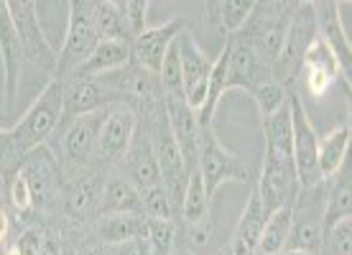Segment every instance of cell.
Instances as JSON below:
<instances>
[{
    "instance_id": "1",
    "label": "cell",
    "mask_w": 352,
    "mask_h": 255,
    "mask_svg": "<svg viewBox=\"0 0 352 255\" xmlns=\"http://www.w3.org/2000/svg\"><path fill=\"white\" fill-rule=\"evenodd\" d=\"M102 123V110L100 113L80 115L74 120H67L56 128L52 141L46 143L52 151L64 176H80L87 171H97V133Z\"/></svg>"
},
{
    "instance_id": "2",
    "label": "cell",
    "mask_w": 352,
    "mask_h": 255,
    "mask_svg": "<svg viewBox=\"0 0 352 255\" xmlns=\"http://www.w3.org/2000/svg\"><path fill=\"white\" fill-rule=\"evenodd\" d=\"M296 3L299 0H256L245 26L235 34V38L245 41L268 67H273L291 26Z\"/></svg>"
},
{
    "instance_id": "3",
    "label": "cell",
    "mask_w": 352,
    "mask_h": 255,
    "mask_svg": "<svg viewBox=\"0 0 352 255\" xmlns=\"http://www.w3.org/2000/svg\"><path fill=\"white\" fill-rule=\"evenodd\" d=\"M59 125H62V85L59 80H49L34 97L26 113L21 115V120L10 128L18 153L28 156L31 151L46 146Z\"/></svg>"
},
{
    "instance_id": "4",
    "label": "cell",
    "mask_w": 352,
    "mask_h": 255,
    "mask_svg": "<svg viewBox=\"0 0 352 255\" xmlns=\"http://www.w3.org/2000/svg\"><path fill=\"white\" fill-rule=\"evenodd\" d=\"M317 38V18H314V3H296L291 26L286 31V38L281 44V52L276 56V62L271 67V77L281 87L289 92H296V82L301 74V64H304V54H307L309 44Z\"/></svg>"
},
{
    "instance_id": "5",
    "label": "cell",
    "mask_w": 352,
    "mask_h": 255,
    "mask_svg": "<svg viewBox=\"0 0 352 255\" xmlns=\"http://www.w3.org/2000/svg\"><path fill=\"white\" fill-rule=\"evenodd\" d=\"M324 202L327 181L299 189L296 199L291 202V232L286 250L319 255L324 243Z\"/></svg>"
},
{
    "instance_id": "6",
    "label": "cell",
    "mask_w": 352,
    "mask_h": 255,
    "mask_svg": "<svg viewBox=\"0 0 352 255\" xmlns=\"http://www.w3.org/2000/svg\"><path fill=\"white\" fill-rule=\"evenodd\" d=\"M197 171L202 174L207 194L214 197L217 189L228 181H240V184H253V171L238 153L225 146L214 133V125L199 128V156H197Z\"/></svg>"
},
{
    "instance_id": "7",
    "label": "cell",
    "mask_w": 352,
    "mask_h": 255,
    "mask_svg": "<svg viewBox=\"0 0 352 255\" xmlns=\"http://www.w3.org/2000/svg\"><path fill=\"white\" fill-rule=\"evenodd\" d=\"M141 123L148 125L151 133V143H153V153H156V161H159V171H161V184L168 194V202L174 207V220L179 214V207H182V199H184V189L186 181H189V168L184 164V156L174 141V133L168 128L166 120V107L156 113L148 120H141Z\"/></svg>"
},
{
    "instance_id": "8",
    "label": "cell",
    "mask_w": 352,
    "mask_h": 255,
    "mask_svg": "<svg viewBox=\"0 0 352 255\" xmlns=\"http://www.w3.org/2000/svg\"><path fill=\"white\" fill-rule=\"evenodd\" d=\"M100 44V36L92 23V0H72L69 3V23L64 36L62 49L56 52V67L52 80H67L82 64L89 59Z\"/></svg>"
},
{
    "instance_id": "9",
    "label": "cell",
    "mask_w": 352,
    "mask_h": 255,
    "mask_svg": "<svg viewBox=\"0 0 352 255\" xmlns=\"http://www.w3.org/2000/svg\"><path fill=\"white\" fill-rule=\"evenodd\" d=\"M289 110H291V156H294V168H296V181L299 189L314 186L324 181L319 174V135L314 125L309 120L307 105L301 100L299 92H291L289 97Z\"/></svg>"
},
{
    "instance_id": "10",
    "label": "cell",
    "mask_w": 352,
    "mask_h": 255,
    "mask_svg": "<svg viewBox=\"0 0 352 255\" xmlns=\"http://www.w3.org/2000/svg\"><path fill=\"white\" fill-rule=\"evenodd\" d=\"M138 128V115L125 102H113L102 110L97 133V171H113L123 161Z\"/></svg>"
},
{
    "instance_id": "11",
    "label": "cell",
    "mask_w": 352,
    "mask_h": 255,
    "mask_svg": "<svg viewBox=\"0 0 352 255\" xmlns=\"http://www.w3.org/2000/svg\"><path fill=\"white\" fill-rule=\"evenodd\" d=\"M8 5L13 23H16V31L21 36V44H23V59H26V64H31L34 69H41L52 80L54 67H56V49L46 38L44 26L38 21V3L21 0V3H8Z\"/></svg>"
},
{
    "instance_id": "12",
    "label": "cell",
    "mask_w": 352,
    "mask_h": 255,
    "mask_svg": "<svg viewBox=\"0 0 352 255\" xmlns=\"http://www.w3.org/2000/svg\"><path fill=\"white\" fill-rule=\"evenodd\" d=\"M0 67H3V97H6V110H13L21 92V80L26 69L23 59V44L16 31L13 16H10L8 0H0Z\"/></svg>"
},
{
    "instance_id": "13",
    "label": "cell",
    "mask_w": 352,
    "mask_h": 255,
    "mask_svg": "<svg viewBox=\"0 0 352 255\" xmlns=\"http://www.w3.org/2000/svg\"><path fill=\"white\" fill-rule=\"evenodd\" d=\"M176 52L182 64V82H184V100L194 113H199L207 100V77L212 71V59L197 44L192 31H182L176 36Z\"/></svg>"
},
{
    "instance_id": "14",
    "label": "cell",
    "mask_w": 352,
    "mask_h": 255,
    "mask_svg": "<svg viewBox=\"0 0 352 255\" xmlns=\"http://www.w3.org/2000/svg\"><path fill=\"white\" fill-rule=\"evenodd\" d=\"M113 171H118L123 179H128L138 192H146L151 186H161L159 161H156V153H153V143H151V133L146 123L138 120V128H135L131 146L125 151L123 161Z\"/></svg>"
},
{
    "instance_id": "15",
    "label": "cell",
    "mask_w": 352,
    "mask_h": 255,
    "mask_svg": "<svg viewBox=\"0 0 352 255\" xmlns=\"http://www.w3.org/2000/svg\"><path fill=\"white\" fill-rule=\"evenodd\" d=\"M182 31H186L184 16H171L161 26L146 28L138 38L131 41V64L159 77L161 64H164L168 49H171V44H174L176 36L182 34Z\"/></svg>"
},
{
    "instance_id": "16",
    "label": "cell",
    "mask_w": 352,
    "mask_h": 255,
    "mask_svg": "<svg viewBox=\"0 0 352 255\" xmlns=\"http://www.w3.org/2000/svg\"><path fill=\"white\" fill-rule=\"evenodd\" d=\"M228 44V80H225V92L230 89H245L248 95L263 82L271 80V67L258 56L245 41H240L235 36L225 38Z\"/></svg>"
},
{
    "instance_id": "17",
    "label": "cell",
    "mask_w": 352,
    "mask_h": 255,
    "mask_svg": "<svg viewBox=\"0 0 352 255\" xmlns=\"http://www.w3.org/2000/svg\"><path fill=\"white\" fill-rule=\"evenodd\" d=\"M59 85H62V123L74 120L80 115L100 113L107 105L118 102V97L100 80L67 77V80H59Z\"/></svg>"
},
{
    "instance_id": "18",
    "label": "cell",
    "mask_w": 352,
    "mask_h": 255,
    "mask_svg": "<svg viewBox=\"0 0 352 255\" xmlns=\"http://www.w3.org/2000/svg\"><path fill=\"white\" fill-rule=\"evenodd\" d=\"M342 3L337 0H317L314 3V18H317V36L324 41L332 54L337 56L340 62V69H342L344 85L350 89V74H352V44H350V36L344 31L342 23Z\"/></svg>"
},
{
    "instance_id": "19",
    "label": "cell",
    "mask_w": 352,
    "mask_h": 255,
    "mask_svg": "<svg viewBox=\"0 0 352 255\" xmlns=\"http://www.w3.org/2000/svg\"><path fill=\"white\" fill-rule=\"evenodd\" d=\"M164 107H166L168 128L174 133V141L184 156V164L189 174L197 171V156H199V123H197V113L186 105L184 97H164Z\"/></svg>"
},
{
    "instance_id": "20",
    "label": "cell",
    "mask_w": 352,
    "mask_h": 255,
    "mask_svg": "<svg viewBox=\"0 0 352 255\" xmlns=\"http://www.w3.org/2000/svg\"><path fill=\"white\" fill-rule=\"evenodd\" d=\"M146 230H148V220L143 214H102L89 225L87 245L113 247L128 240L146 238Z\"/></svg>"
},
{
    "instance_id": "21",
    "label": "cell",
    "mask_w": 352,
    "mask_h": 255,
    "mask_svg": "<svg viewBox=\"0 0 352 255\" xmlns=\"http://www.w3.org/2000/svg\"><path fill=\"white\" fill-rule=\"evenodd\" d=\"M265 207L258 197V189L253 186L250 189V197H248V204L243 214H240V222L230 243L220 250V255H256L258 240H261V232H263L265 225Z\"/></svg>"
},
{
    "instance_id": "22",
    "label": "cell",
    "mask_w": 352,
    "mask_h": 255,
    "mask_svg": "<svg viewBox=\"0 0 352 255\" xmlns=\"http://www.w3.org/2000/svg\"><path fill=\"white\" fill-rule=\"evenodd\" d=\"M210 222H212V197L207 194L202 174L192 171L189 181H186L184 199H182L179 214H176V225L182 230H189V228H199V225H210Z\"/></svg>"
},
{
    "instance_id": "23",
    "label": "cell",
    "mask_w": 352,
    "mask_h": 255,
    "mask_svg": "<svg viewBox=\"0 0 352 255\" xmlns=\"http://www.w3.org/2000/svg\"><path fill=\"white\" fill-rule=\"evenodd\" d=\"M102 214H143L138 189L118 171L105 174L102 197H100V217Z\"/></svg>"
},
{
    "instance_id": "24",
    "label": "cell",
    "mask_w": 352,
    "mask_h": 255,
    "mask_svg": "<svg viewBox=\"0 0 352 255\" xmlns=\"http://www.w3.org/2000/svg\"><path fill=\"white\" fill-rule=\"evenodd\" d=\"M350 138H352V125L340 123L337 128L319 138L317 148V161H319V174L324 181H329L332 176H337L347 164V153H350Z\"/></svg>"
},
{
    "instance_id": "25",
    "label": "cell",
    "mask_w": 352,
    "mask_h": 255,
    "mask_svg": "<svg viewBox=\"0 0 352 255\" xmlns=\"http://www.w3.org/2000/svg\"><path fill=\"white\" fill-rule=\"evenodd\" d=\"M131 64V44L125 41H100L95 52L89 54V59L82 64L80 69L72 77H82V80H97L105 77L110 71H118Z\"/></svg>"
},
{
    "instance_id": "26",
    "label": "cell",
    "mask_w": 352,
    "mask_h": 255,
    "mask_svg": "<svg viewBox=\"0 0 352 255\" xmlns=\"http://www.w3.org/2000/svg\"><path fill=\"white\" fill-rule=\"evenodd\" d=\"M256 0H207L204 3V21L222 34V38L235 36L245 26L248 16Z\"/></svg>"
},
{
    "instance_id": "27",
    "label": "cell",
    "mask_w": 352,
    "mask_h": 255,
    "mask_svg": "<svg viewBox=\"0 0 352 255\" xmlns=\"http://www.w3.org/2000/svg\"><path fill=\"white\" fill-rule=\"evenodd\" d=\"M352 217V179H350V161L337 176L327 181V202H324V232L332 225Z\"/></svg>"
},
{
    "instance_id": "28",
    "label": "cell",
    "mask_w": 352,
    "mask_h": 255,
    "mask_svg": "<svg viewBox=\"0 0 352 255\" xmlns=\"http://www.w3.org/2000/svg\"><path fill=\"white\" fill-rule=\"evenodd\" d=\"M92 23H95L100 41H125V44H131V36H128L118 0H92Z\"/></svg>"
},
{
    "instance_id": "29",
    "label": "cell",
    "mask_w": 352,
    "mask_h": 255,
    "mask_svg": "<svg viewBox=\"0 0 352 255\" xmlns=\"http://www.w3.org/2000/svg\"><path fill=\"white\" fill-rule=\"evenodd\" d=\"M291 232V204H283L265 217L263 232L258 240L256 255H278L286 250Z\"/></svg>"
},
{
    "instance_id": "30",
    "label": "cell",
    "mask_w": 352,
    "mask_h": 255,
    "mask_svg": "<svg viewBox=\"0 0 352 255\" xmlns=\"http://www.w3.org/2000/svg\"><path fill=\"white\" fill-rule=\"evenodd\" d=\"M146 240H148L151 255H174L179 250L176 220H148Z\"/></svg>"
},
{
    "instance_id": "31",
    "label": "cell",
    "mask_w": 352,
    "mask_h": 255,
    "mask_svg": "<svg viewBox=\"0 0 352 255\" xmlns=\"http://www.w3.org/2000/svg\"><path fill=\"white\" fill-rule=\"evenodd\" d=\"M289 95H291L289 89L281 87L273 77L250 92V97H253V102H256V107H258V113H261V120H268V118L278 113L283 105H289Z\"/></svg>"
},
{
    "instance_id": "32",
    "label": "cell",
    "mask_w": 352,
    "mask_h": 255,
    "mask_svg": "<svg viewBox=\"0 0 352 255\" xmlns=\"http://www.w3.org/2000/svg\"><path fill=\"white\" fill-rule=\"evenodd\" d=\"M301 69H322V71H327V74H332V77H337V80L344 82L337 56L332 54V49H329L319 36L309 44L307 54H304V64H301Z\"/></svg>"
},
{
    "instance_id": "33",
    "label": "cell",
    "mask_w": 352,
    "mask_h": 255,
    "mask_svg": "<svg viewBox=\"0 0 352 255\" xmlns=\"http://www.w3.org/2000/svg\"><path fill=\"white\" fill-rule=\"evenodd\" d=\"M141 194V210L146 220H174V207L168 202V194L161 186H151Z\"/></svg>"
},
{
    "instance_id": "34",
    "label": "cell",
    "mask_w": 352,
    "mask_h": 255,
    "mask_svg": "<svg viewBox=\"0 0 352 255\" xmlns=\"http://www.w3.org/2000/svg\"><path fill=\"white\" fill-rule=\"evenodd\" d=\"M319 255H352V217L327 230Z\"/></svg>"
},
{
    "instance_id": "35",
    "label": "cell",
    "mask_w": 352,
    "mask_h": 255,
    "mask_svg": "<svg viewBox=\"0 0 352 255\" xmlns=\"http://www.w3.org/2000/svg\"><path fill=\"white\" fill-rule=\"evenodd\" d=\"M41 240H44V225H26L10 238V243H6V247L8 255H38Z\"/></svg>"
},
{
    "instance_id": "36",
    "label": "cell",
    "mask_w": 352,
    "mask_h": 255,
    "mask_svg": "<svg viewBox=\"0 0 352 255\" xmlns=\"http://www.w3.org/2000/svg\"><path fill=\"white\" fill-rule=\"evenodd\" d=\"M148 8L151 3L148 0H123L120 3V13H123L125 28H128V36L138 38V36L148 28Z\"/></svg>"
},
{
    "instance_id": "37",
    "label": "cell",
    "mask_w": 352,
    "mask_h": 255,
    "mask_svg": "<svg viewBox=\"0 0 352 255\" xmlns=\"http://www.w3.org/2000/svg\"><path fill=\"white\" fill-rule=\"evenodd\" d=\"M23 159L26 156L18 153L13 135H10V128H0V179H8L23 164Z\"/></svg>"
},
{
    "instance_id": "38",
    "label": "cell",
    "mask_w": 352,
    "mask_h": 255,
    "mask_svg": "<svg viewBox=\"0 0 352 255\" xmlns=\"http://www.w3.org/2000/svg\"><path fill=\"white\" fill-rule=\"evenodd\" d=\"M38 255H69V245L64 243L62 232L56 228H44V240Z\"/></svg>"
},
{
    "instance_id": "39",
    "label": "cell",
    "mask_w": 352,
    "mask_h": 255,
    "mask_svg": "<svg viewBox=\"0 0 352 255\" xmlns=\"http://www.w3.org/2000/svg\"><path fill=\"white\" fill-rule=\"evenodd\" d=\"M105 255H151L148 240L138 238V240H128V243H120V245L113 247H102Z\"/></svg>"
},
{
    "instance_id": "40",
    "label": "cell",
    "mask_w": 352,
    "mask_h": 255,
    "mask_svg": "<svg viewBox=\"0 0 352 255\" xmlns=\"http://www.w3.org/2000/svg\"><path fill=\"white\" fill-rule=\"evenodd\" d=\"M13 212L6 207V204H0V243L6 245V243H10V238H13Z\"/></svg>"
},
{
    "instance_id": "41",
    "label": "cell",
    "mask_w": 352,
    "mask_h": 255,
    "mask_svg": "<svg viewBox=\"0 0 352 255\" xmlns=\"http://www.w3.org/2000/svg\"><path fill=\"white\" fill-rule=\"evenodd\" d=\"M69 255H105V250L100 245H87V247H80V250H72L69 247Z\"/></svg>"
},
{
    "instance_id": "42",
    "label": "cell",
    "mask_w": 352,
    "mask_h": 255,
    "mask_svg": "<svg viewBox=\"0 0 352 255\" xmlns=\"http://www.w3.org/2000/svg\"><path fill=\"white\" fill-rule=\"evenodd\" d=\"M278 255H309V253H301V250H283V253Z\"/></svg>"
},
{
    "instance_id": "43",
    "label": "cell",
    "mask_w": 352,
    "mask_h": 255,
    "mask_svg": "<svg viewBox=\"0 0 352 255\" xmlns=\"http://www.w3.org/2000/svg\"><path fill=\"white\" fill-rule=\"evenodd\" d=\"M3 199H6V192H3V179H0V204H3Z\"/></svg>"
},
{
    "instance_id": "44",
    "label": "cell",
    "mask_w": 352,
    "mask_h": 255,
    "mask_svg": "<svg viewBox=\"0 0 352 255\" xmlns=\"http://www.w3.org/2000/svg\"><path fill=\"white\" fill-rule=\"evenodd\" d=\"M0 255H8V247L3 245V243H0Z\"/></svg>"
},
{
    "instance_id": "45",
    "label": "cell",
    "mask_w": 352,
    "mask_h": 255,
    "mask_svg": "<svg viewBox=\"0 0 352 255\" xmlns=\"http://www.w3.org/2000/svg\"><path fill=\"white\" fill-rule=\"evenodd\" d=\"M174 255H194V253H186V250H182V247H179V250H176Z\"/></svg>"
}]
</instances>
